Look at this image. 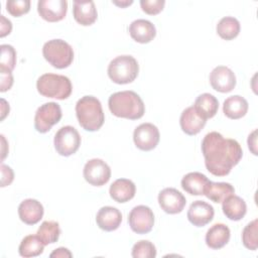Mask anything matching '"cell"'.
<instances>
[{"label": "cell", "instance_id": "obj_2", "mask_svg": "<svg viewBox=\"0 0 258 258\" xmlns=\"http://www.w3.org/2000/svg\"><path fill=\"white\" fill-rule=\"evenodd\" d=\"M108 106L114 116L130 120L140 119L145 112L142 99L133 91H121L112 94L109 97Z\"/></svg>", "mask_w": 258, "mask_h": 258}, {"label": "cell", "instance_id": "obj_29", "mask_svg": "<svg viewBox=\"0 0 258 258\" xmlns=\"http://www.w3.org/2000/svg\"><path fill=\"white\" fill-rule=\"evenodd\" d=\"M217 33L225 40H232L240 32V22L232 16L223 17L217 24Z\"/></svg>", "mask_w": 258, "mask_h": 258}, {"label": "cell", "instance_id": "obj_21", "mask_svg": "<svg viewBox=\"0 0 258 258\" xmlns=\"http://www.w3.org/2000/svg\"><path fill=\"white\" fill-rule=\"evenodd\" d=\"M136 192L135 183L127 178L116 179L109 188L110 197L117 203H126L132 200Z\"/></svg>", "mask_w": 258, "mask_h": 258}, {"label": "cell", "instance_id": "obj_1", "mask_svg": "<svg viewBox=\"0 0 258 258\" xmlns=\"http://www.w3.org/2000/svg\"><path fill=\"white\" fill-rule=\"evenodd\" d=\"M201 147L207 169L216 176L228 175L243 156L237 140L225 138L216 131L206 134Z\"/></svg>", "mask_w": 258, "mask_h": 258}, {"label": "cell", "instance_id": "obj_11", "mask_svg": "<svg viewBox=\"0 0 258 258\" xmlns=\"http://www.w3.org/2000/svg\"><path fill=\"white\" fill-rule=\"evenodd\" d=\"M160 139L158 128L152 123H142L133 132V141L137 148L143 151L154 149Z\"/></svg>", "mask_w": 258, "mask_h": 258}, {"label": "cell", "instance_id": "obj_22", "mask_svg": "<svg viewBox=\"0 0 258 258\" xmlns=\"http://www.w3.org/2000/svg\"><path fill=\"white\" fill-rule=\"evenodd\" d=\"M231 232L225 224L213 225L206 234V244L214 250H218L226 246L230 240Z\"/></svg>", "mask_w": 258, "mask_h": 258}, {"label": "cell", "instance_id": "obj_14", "mask_svg": "<svg viewBox=\"0 0 258 258\" xmlns=\"http://www.w3.org/2000/svg\"><path fill=\"white\" fill-rule=\"evenodd\" d=\"M68 2L66 0H40L37 3V12L48 22L60 21L66 17Z\"/></svg>", "mask_w": 258, "mask_h": 258}, {"label": "cell", "instance_id": "obj_41", "mask_svg": "<svg viewBox=\"0 0 258 258\" xmlns=\"http://www.w3.org/2000/svg\"><path fill=\"white\" fill-rule=\"evenodd\" d=\"M1 120H3L5 118V116L9 113V105L7 104V102L4 99H1Z\"/></svg>", "mask_w": 258, "mask_h": 258}, {"label": "cell", "instance_id": "obj_12", "mask_svg": "<svg viewBox=\"0 0 258 258\" xmlns=\"http://www.w3.org/2000/svg\"><path fill=\"white\" fill-rule=\"evenodd\" d=\"M210 84L217 92L229 93L236 86V76L228 67L218 66L210 74Z\"/></svg>", "mask_w": 258, "mask_h": 258}, {"label": "cell", "instance_id": "obj_9", "mask_svg": "<svg viewBox=\"0 0 258 258\" xmlns=\"http://www.w3.org/2000/svg\"><path fill=\"white\" fill-rule=\"evenodd\" d=\"M128 223L133 232L141 235L147 234L154 225L153 212L147 206H136L129 213Z\"/></svg>", "mask_w": 258, "mask_h": 258}, {"label": "cell", "instance_id": "obj_25", "mask_svg": "<svg viewBox=\"0 0 258 258\" xmlns=\"http://www.w3.org/2000/svg\"><path fill=\"white\" fill-rule=\"evenodd\" d=\"M248 111V102L239 95L227 98L223 104V112L230 119H240L246 115Z\"/></svg>", "mask_w": 258, "mask_h": 258}, {"label": "cell", "instance_id": "obj_23", "mask_svg": "<svg viewBox=\"0 0 258 258\" xmlns=\"http://www.w3.org/2000/svg\"><path fill=\"white\" fill-rule=\"evenodd\" d=\"M222 210L224 215L231 221H240L247 212V206L245 201L236 195L227 197L222 202Z\"/></svg>", "mask_w": 258, "mask_h": 258}, {"label": "cell", "instance_id": "obj_19", "mask_svg": "<svg viewBox=\"0 0 258 258\" xmlns=\"http://www.w3.org/2000/svg\"><path fill=\"white\" fill-rule=\"evenodd\" d=\"M130 36L139 43H148L156 35V28L146 19H136L129 25Z\"/></svg>", "mask_w": 258, "mask_h": 258}, {"label": "cell", "instance_id": "obj_20", "mask_svg": "<svg viewBox=\"0 0 258 258\" xmlns=\"http://www.w3.org/2000/svg\"><path fill=\"white\" fill-rule=\"evenodd\" d=\"M73 14H74L75 20L84 26L92 25L97 20V17H98L95 3L91 0L74 1Z\"/></svg>", "mask_w": 258, "mask_h": 258}, {"label": "cell", "instance_id": "obj_17", "mask_svg": "<svg viewBox=\"0 0 258 258\" xmlns=\"http://www.w3.org/2000/svg\"><path fill=\"white\" fill-rule=\"evenodd\" d=\"M207 120L204 119L194 108V106L184 109L179 118L181 130L187 135H196L205 127Z\"/></svg>", "mask_w": 258, "mask_h": 258}, {"label": "cell", "instance_id": "obj_35", "mask_svg": "<svg viewBox=\"0 0 258 258\" xmlns=\"http://www.w3.org/2000/svg\"><path fill=\"white\" fill-rule=\"evenodd\" d=\"M164 4H165L164 0H141L140 1L141 9L149 15H155L161 12L164 7Z\"/></svg>", "mask_w": 258, "mask_h": 258}, {"label": "cell", "instance_id": "obj_15", "mask_svg": "<svg viewBox=\"0 0 258 258\" xmlns=\"http://www.w3.org/2000/svg\"><path fill=\"white\" fill-rule=\"evenodd\" d=\"M214 215V208L204 201H195L187 211V219L196 227L206 226L213 220Z\"/></svg>", "mask_w": 258, "mask_h": 258}, {"label": "cell", "instance_id": "obj_16", "mask_svg": "<svg viewBox=\"0 0 258 258\" xmlns=\"http://www.w3.org/2000/svg\"><path fill=\"white\" fill-rule=\"evenodd\" d=\"M43 213V206L34 199H26L18 207L19 218L26 225L37 224L42 219Z\"/></svg>", "mask_w": 258, "mask_h": 258}, {"label": "cell", "instance_id": "obj_27", "mask_svg": "<svg viewBox=\"0 0 258 258\" xmlns=\"http://www.w3.org/2000/svg\"><path fill=\"white\" fill-rule=\"evenodd\" d=\"M235 194L234 186L229 182L209 181L205 187L204 195L214 203H222L227 197Z\"/></svg>", "mask_w": 258, "mask_h": 258}, {"label": "cell", "instance_id": "obj_28", "mask_svg": "<svg viewBox=\"0 0 258 258\" xmlns=\"http://www.w3.org/2000/svg\"><path fill=\"white\" fill-rule=\"evenodd\" d=\"M44 244L37 235H28L24 237L19 245L18 252L24 258L36 257L43 252Z\"/></svg>", "mask_w": 258, "mask_h": 258}, {"label": "cell", "instance_id": "obj_33", "mask_svg": "<svg viewBox=\"0 0 258 258\" xmlns=\"http://www.w3.org/2000/svg\"><path fill=\"white\" fill-rule=\"evenodd\" d=\"M131 255L134 258H154L156 256V248L150 241L141 240L134 244Z\"/></svg>", "mask_w": 258, "mask_h": 258}, {"label": "cell", "instance_id": "obj_13", "mask_svg": "<svg viewBox=\"0 0 258 258\" xmlns=\"http://www.w3.org/2000/svg\"><path fill=\"white\" fill-rule=\"evenodd\" d=\"M158 204L165 213L174 215L183 210L186 200L184 196L176 188L166 187L159 192Z\"/></svg>", "mask_w": 258, "mask_h": 258}, {"label": "cell", "instance_id": "obj_30", "mask_svg": "<svg viewBox=\"0 0 258 258\" xmlns=\"http://www.w3.org/2000/svg\"><path fill=\"white\" fill-rule=\"evenodd\" d=\"M37 236L45 245L55 243L60 235L59 225L55 221H44L37 230Z\"/></svg>", "mask_w": 258, "mask_h": 258}, {"label": "cell", "instance_id": "obj_40", "mask_svg": "<svg viewBox=\"0 0 258 258\" xmlns=\"http://www.w3.org/2000/svg\"><path fill=\"white\" fill-rule=\"evenodd\" d=\"M50 257H60V258H63V257H72L73 254L71 253V251L64 247H59L57 249H55L52 253H50L49 255Z\"/></svg>", "mask_w": 258, "mask_h": 258}, {"label": "cell", "instance_id": "obj_10", "mask_svg": "<svg viewBox=\"0 0 258 258\" xmlns=\"http://www.w3.org/2000/svg\"><path fill=\"white\" fill-rule=\"evenodd\" d=\"M83 173L87 182L95 186H101L109 181L111 177V168L104 160L93 158L87 161Z\"/></svg>", "mask_w": 258, "mask_h": 258}, {"label": "cell", "instance_id": "obj_26", "mask_svg": "<svg viewBox=\"0 0 258 258\" xmlns=\"http://www.w3.org/2000/svg\"><path fill=\"white\" fill-rule=\"evenodd\" d=\"M194 108L196 111L204 118V119H210L213 118L219 109V101L218 99L209 93H204L195 101Z\"/></svg>", "mask_w": 258, "mask_h": 258}, {"label": "cell", "instance_id": "obj_8", "mask_svg": "<svg viewBox=\"0 0 258 258\" xmlns=\"http://www.w3.org/2000/svg\"><path fill=\"white\" fill-rule=\"evenodd\" d=\"M62 113L60 106L55 102L44 103L35 112L34 128L39 133L48 132L51 127L59 122Z\"/></svg>", "mask_w": 258, "mask_h": 258}, {"label": "cell", "instance_id": "obj_24", "mask_svg": "<svg viewBox=\"0 0 258 258\" xmlns=\"http://www.w3.org/2000/svg\"><path fill=\"white\" fill-rule=\"evenodd\" d=\"M209 181V178L201 172H188L181 179V187L191 196H201L204 195L205 187Z\"/></svg>", "mask_w": 258, "mask_h": 258}, {"label": "cell", "instance_id": "obj_4", "mask_svg": "<svg viewBox=\"0 0 258 258\" xmlns=\"http://www.w3.org/2000/svg\"><path fill=\"white\" fill-rule=\"evenodd\" d=\"M36 88L40 95L57 100L68 99L73 91L70 79L62 75L44 74L36 82Z\"/></svg>", "mask_w": 258, "mask_h": 258}, {"label": "cell", "instance_id": "obj_18", "mask_svg": "<svg viewBox=\"0 0 258 258\" xmlns=\"http://www.w3.org/2000/svg\"><path fill=\"white\" fill-rule=\"evenodd\" d=\"M96 222L100 229L107 232L115 231L119 228L122 222L121 212L110 206L101 208L96 215Z\"/></svg>", "mask_w": 258, "mask_h": 258}, {"label": "cell", "instance_id": "obj_38", "mask_svg": "<svg viewBox=\"0 0 258 258\" xmlns=\"http://www.w3.org/2000/svg\"><path fill=\"white\" fill-rule=\"evenodd\" d=\"M12 29V24L11 21L7 18H5L4 15H1V23H0V36L4 37L7 34H9L11 32Z\"/></svg>", "mask_w": 258, "mask_h": 258}, {"label": "cell", "instance_id": "obj_32", "mask_svg": "<svg viewBox=\"0 0 258 258\" xmlns=\"http://www.w3.org/2000/svg\"><path fill=\"white\" fill-rule=\"evenodd\" d=\"M1 57H0V70L12 72L16 64V51L10 44H2Z\"/></svg>", "mask_w": 258, "mask_h": 258}, {"label": "cell", "instance_id": "obj_34", "mask_svg": "<svg viewBox=\"0 0 258 258\" xmlns=\"http://www.w3.org/2000/svg\"><path fill=\"white\" fill-rule=\"evenodd\" d=\"M30 9L29 0H11L6 2V10L14 17L26 14Z\"/></svg>", "mask_w": 258, "mask_h": 258}, {"label": "cell", "instance_id": "obj_5", "mask_svg": "<svg viewBox=\"0 0 258 258\" xmlns=\"http://www.w3.org/2000/svg\"><path fill=\"white\" fill-rule=\"evenodd\" d=\"M139 66L131 55H119L112 59L108 66V76L116 84L132 83L138 76Z\"/></svg>", "mask_w": 258, "mask_h": 258}, {"label": "cell", "instance_id": "obj_37", "mask_svg": "<svg viewBox=\"0 0 258 258\" xmlns=\"http://www.w3.org/2000/svg\"><path fill=\"white\" fill-rule=\"evenodd\" d=\"M14 178L13 170L5 164H1V186L4 187L6 185H9Z\"/></svg>", "mask_w": 258, "mask_h": 258}, {"label": "cell", "instance_id": "obj_42", "mask_svg": "<svg viewBox=\"0 0 258 258\" xmlns=\"http://www.w3.org/2000/svg\"><path fill=\"white\" fill-rule=\"evenodd\" d=\"M112 2H113V4H115V5L119 6V7H126V6L131 5L133 3L132 0H130V1H128V0H125V1H112Z\"/></svg>", "mask_w": 258, "mask_h": 258}, {"label": "cell", "instance_id": "obj_6", "mask_svg": "<svg viewBox=\"0 0 258 258\" xmlns=\"http://www.w3.org/2000/svg\"><path fill=\"white\" fill-rule=\"evenodd\" d=\"M42 54L53 68L60 70L70 67L74 60L73 47L62 39L46 41L42 47Z\"/></svg>", "mask_w": 258, "mask_h": 258}, {"label": "cell", "instance_id": "obj_3", "mask_svg": "<svg viewBox=\"0 0 258 258\" xmlns=\"http://www.w3.org/2000/svg\"><path fill=\"white\" fill-rule=\"evenodd\" d=\"M76 115L81 127L90 132L99 130L105 121L101 102L94 96H84L77 102Z\"/></svg>", "mask_w": 258, "mask_h": 258}, {"label": "cell", "instance_id": "obj_36", "mask_svg": "<svg viewBox=\"0 0 258 258\" xmlns=\"http://www.w3.org/2000/svg\"><path fill=\"white\" fill-rule=\"evenodd\" d=\"M13 85V76L9 71L0 70V91L6 92Z\"/></svg>", "mask_w": 258, "mask_h": 258}, {"label": "cell", "instance_id": "obj_31", "mask_svg": "<svg viewBox=\"0 0 258 258\" xmlns=\"http://www.w3.org/2000/svg\"><path fill=\"white\" fill-rule=\"evenodd\" d=\"M243 245L249 250H256L258 247V220L255 219L245 226L242 232Z\"/></svg>", "mask_w": 258, "mask_h": 258}, {"label": "cell", "instance_id": "obj_7", "mask_svg": "<svg viewBox=\"0 0 258 258\" xmlns=\"http://www.w3.org/2000/svg\"><path fill=\"white\" fill-rule=\"evenodd\" d=\"M53 144L56 152L61 156H70L77 152L81 145V136L73 126H63L54 135Z\"/></svg>", "mask_w": 258, "mask_h": 258}, {"label": "cell", "instance_id": "obj_39", "mask_svg": "<svg viewBox=\"0 0 258 258\" xmlns=\"http://www.w3.org/2000/svg\"><path fill=\"white\" fill-rule=\"evenodd\" d=\"M257 130H254L251 134L248 136V147L252 151L254 155H257V149H256V141H257Z\"/></svg>", "mask_w": 258, "mask_h": 258}]
</instances>
